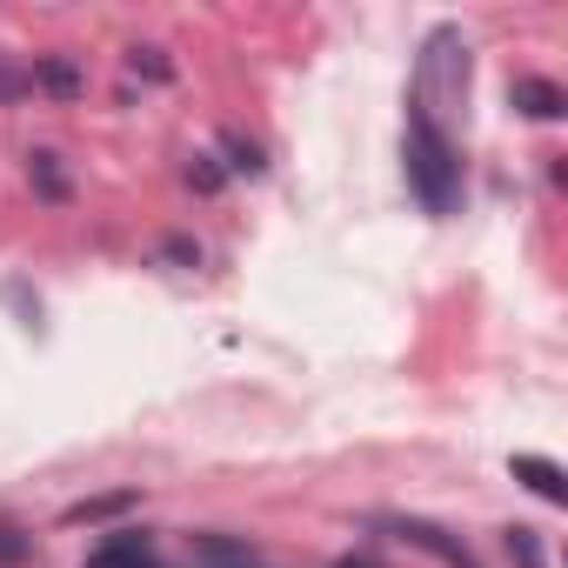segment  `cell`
<instances>
[{
  "mask_svg": "<svg viewBox=\"0 0 568 568\" xmlns=\"http://www.w3.org/2000/svg\"><path fill=\"white\" fill-rule=\"evenodd\" d=\"M408 187L422 194L428 214H448L455 207V187H462V161H455V148L435 128V114H428L422 94L408 101Z\"/></svg>",
  "mask_w": 568,
  "mask_h": 568,
  "instance_id": "obj_1",
  "label": "cell"
},
{
  "mask_svg": "<svg viewBox=\"0 0 568 568\" xmlns=\"http://www.w3.org/2000/svg\"><path fill=\"white\" fill-rule=\"evenodd\" d=\"M28 181H34V194L41 201H68V174H61V154H28Z\"/></svg>",
  "mask_w": 568,
  "mask_h": 568,
  "instance_id": "obj_9",
  "label": "cell"
},
{
  "mask_svg": "<svg viewBox=\"0 0 568 568\" xmlns=\"http://www.w3.org/2000/svg\"><path fill=\"white\" fill-rule=\"evenodd\" d=\"M128 61H134V74H148V81H174V68H168V54H161V48H134Z\"/></svg>",
  "mask_w": 568,
  "mask_h": 568,
  "instance_id": "obj_14",
  "label": "cell"
},
{
  "mask_svg": "<svg viewBox=\"0 0 568 568\" xmlns=\"http://www.w3.org/2000/svg\"><path fill=\"white\" fill-rule=\"evenodd\" d=\"M395 535H402V541H415V548H428L442 568H481V561H475L448 528H435V521H415V515H408V521H395Z\"/></svg>",
  "mask_w": 568,
  "mask_h": 568,
  "instance_id": "obj_5",
  "label": "cell"
},
{
  "mask_svg": "<svg viewBox=\"0 0 568 568\" xmlns=\"http://www.w3.org/2000/svg\"><path fill=\"white\" fill-rule=\"evenodd\" d=\"M34 94V81H28V68H14V61H0V108H21Z\"/></svg>",
  "mask_w": 568,
  "mask_h": 568,
  "instance_id": "obj_11",
  "label": "cell"
},
{
  "mask_svg": "<svg viewBox=\"0 0 568 568\" xmlns=\"http://www.w3.org/2000/svg\"><path fill=\"white\" fill-rule=\"evenodd\" d=\"M187 181H194L201 194H221V168H214L207 154H194V168H187Z\"/></svg>",
  "mask_w": 568,
  "mask_h": 568,
  "instance_id": "obj_15",
  "label": "cell"
},
{
  "mask_svg": "<svg viewBox=\"0 0 568 568\" xmlns=\"http://www.w3.org/2000/svg\"><path fill=\"white\" fill-rule=\"evenodd\" d=\"M28 555H34V535H21V528L0 521V568H14V561H28Z\"/></svg>",
  "mask_w": 568,
  "mask_h": 568,
  "instance_id": "obj_12",
  "label": "cell"
},
{
  "mask_svg": "<svg viewBox=\"0 0 568 568\" xmlns=\"http://www.w3.org/2000/svg\"><path fill=\"white\" fill-rule=\"evenodd\" d=\"M221 148L234 154V161H227L234 174H261V168H267V161H261V141H247V134H221Z\"/></svg>",
  "mask_w": 568,
  "mask_h": 568,
  "instance_id": "obj_10",
  "label": "cell"
},
{
  "mask_svg": "<svg viewBox=\"0 0 568 568\" xmlns=\"http://www.w3.org/2000/svg\"><path fill=\"white\" fill-rule=\"evenodd\" d=\"M508 555H515L521 568H548V561H541V541H535V528H508Z\"/></svg>",
  "mask_w": 568,
  "mask_h": 568,
  "instance_id": "obj_13",
  "label": "cell"
},
{
  "mask_svg": "<svg viewBox=\"0 0 568 568\" xmlns=\"http://www.w3.org/2000/svg\"><path fill=\"white\" fill-rule=\"evenodd\" d=\"M515 481H528L548 508H561V501H568V481H561V468H555L548 455H515Z\"/></svg>",
  "mask_w": 568,
  "mask_h": 568,
  "instance_id": "obj_6",
  "label": "cell"
},
{
  "mask_svg": "<svg viewBox=\"0 0 568 568\" xmlns=\"http://www.w3.org/2000/svg\"><path fill=\"white\" fill-rule=\"evenodd\" d=\"M28 81H34V94H48V101H61V108L88 94V74H81L68 54H34V61H28Z\"/></svg>",
  "mask_w": 568,
  "mask_h": 568,
  "instance_id": "obj_2",
  "label": "cell"
},
{
  "mask_svg": "<svg viewBox=\"0 0 568 568\" xmlns=\"http://www.w3.org/2000/svg\"><path fill=\"white\" fill-rule=\"evenodd\" d=\"M187 568H261V561H254V548L241 535L201 528V535H187Z\"/></svg>",
  "mask_w": 568,
  "mask_h": 568,
  "instance_id": "obj_3",
  "label": "cell"
},
{
  "mask_svg": "<svg viewBox=\"0 0 568 568\" xmlns=\"http://www.w3.org/2000/svg\"><path fill=\"white\" fill-rule=\"evenodd\" d=\"M128 508H141V488H114V495H88V501H74L61 521H108V515H128Z\"/></svg>",
  "mask_w": 568,
  "mask_h": 568,
  "instance_id": "obj_8",
  "label": "cell"
},
{
  "mask_svg": "<svg viewBox=\"0 0 568 568\" xmlns=\"http://www.w3.org/2000/svg\"><path fill=\"white\" fill-rule=\"evenodd\" d=\"M81 568H168V561H154V548H148V535L141 528H114Z\"/></svg>",
  "mask_w": 568,
  "mask_h": 568,
  "instance_id": "obj_4",
  "label": "cell"
},
{
  "mask_svg": "<svg viewBox=\"0 0 568 568\" xmlns=\"http://www.w3.org/2000/svg\"><path fill=\"white\" fill-rule=\"evenodd\" d=\"M515 108H521V114H535V121H561V108H568V94H561L555 81H541V74H528V81H515Z\"/></svg>",
  "mask_w": 568,
  "mask_h": 568,
  "instance_id": "obj_7",
  "label": "cell"
}]
</instances>
